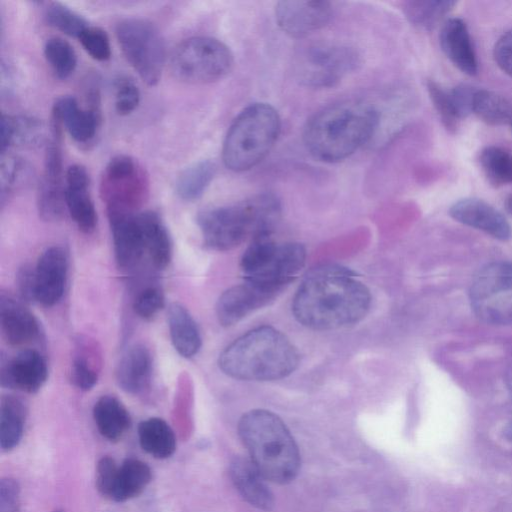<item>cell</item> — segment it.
<instances>
[{
	"mask_svg": "<svg viewBox=\"0 0 512 512\" xmlns=\"http://www.w3.org/2000/svg\"><path fill=\"white\" fill-rule=\"evenodd\" d=\"M370 304V291L355 272L324 264L306 274L294 295L292 312L308 328L333 330L361 321Z\"/></svg>",
	"mask_w": 512,
	"mask_h": 512,
	"instance_id": "6da1fadb",
	"label": "cell"
},
{
	"mask_svg": "<svg viewBox=\"0 0 512 512\" xmlns=\"http://www.w3.org/2000/svg\"><path fill=\"white\" fill-rule=\"evenodd\" d=\"M379 123L380 113L370 102L342 100L321 109L307 121L303 141L315 159L338 162L366 144Z\"/></svg>",
	"mask_w": 512,
	"mask_h": 512,
	"instance_id": "7a4b0ae2",
	"label": "cell"
},
{
	"mask_svg": "<svg viewBox=\"0 0 512 512\" xmlns=\"http://www.w3.org/2000/svg\"><path fill=\"white\" fill-rule=\"evenodd\" d=\"M300 355L290 339L272 326H259L241 335L219 355L226 375L248 381H273L289 376Z\"/></svg>",
	"mask_w": 512,
	"mask_h": 512,
	"instance_id": "3957f363",
	"label": "cell"
},
{
	"mask_svg": "<svg viewBox=\"0 0 512 512\" xmlns=\"http://www.w3.org/2000/svg\"><path fill=\"white\" fill-rule=\"evenodd\" d=\"M280 214L277 197L262 193L235 204L202 210L197 224L207 248L228 251L247 239L272 235Z\"/></svg>",
	"mask_w": 512,
	"mask_h": 512,
	"instance_id": "277c9868",
	"label": "cell"
},
{
	"mask_svg": "<svg viewBox=\"0 0 512 512\" xmlns=\"http://www.w3.org/2000/svg\"><path fill=\"white\" fill-rule=\"evenodd\" d=\"M238 433L251 461L266 480L286 484L295 479L300 468L298 446L276 414L250 410L240 418Z\"/></svg>",
	"mask_w": 512,
	"mask_h": 512,
	"instance_id": "5b68a950",
	"label": "cell"
},
{
	"mask_svg": "<svg viewBox=\"0 0 512 512\" xmlns=\"http://www.w3.org/2000/svg\"><path fill=\"white\" fill-rule=\"evenodd\" d=\"M280 129V117L273 106L267 103L247 106L234 119L223 142L225 166L235 172L256 166L274 146Z\"/></svg>",
	"mask_w": 512,
	"mask_h": 512,
	"instance_id": "8992f818",
	"label": "cell"
},
{
	"mask_svg": "<svg viewBox=\"0 0 512 512\" xmlns=\"http://www.w3.org/2000/svg\"><path fill=\"white\" fill-rule=\"evenodd\" d=\"M233 54L220 40L195 36L182 41L170 59L172 74L189 84H207L225 77L233 66Z\"/></svg>",
	"mask_w": 512,
	"mask_h": 512,
	"instance_id": "52a82bcc",
	"label": "cell"
},
{
	"mask_svg": "<svg viewBox=\"0 0 512 512\" xmlns=\"http://www.w3.org/2000/svg\"><path fill=\"white\" fill-rule=\"evenodd\" d=\"M118 44L132 68L148 85H156L166 62V47L159 29L142 18H126L116 26Z\"/></svg>",
	"mask_w": 512,
	"mask_h": 512,
	"instance_id": "ba28073f",
	"label": "cell"
},
{
	"mask_svg": "<svg viewBox=\"0 0 512 512\" xmlns=\"http://www.w3.org/2000/svg\"><path fill=\"white\" fill-rule=\"evenodd\" d=\"M470 302L485 323H512V264L493 262L479 270L470 288Z\"/></svg>",
	"mask_w": 512,
	"mask_h": 512,
	"instance_id": "9c48e42d",
	"label": "cell"
},
{
	"mask_svg": "<svg viewBox=\"0 0 512 512\" xmlns=\"http://www.w3.org/2000/svg\"><path fill=\"white\" fill-rule=\"evenodd\" d=\"M359 57L346 45L318 42L304 47L295 60V72L306 86L331 87L354 71Z\"/></svg>",
	"mask_w": 512,
	"mask_h": 512,
	"instance_id": "30bf717a",
	"label": "cell"
},
{
	"mask_svg": "<svg viewBox=\"0 0 512 512\" xmlns=\"http://www.w3.org/2000/svg\"><path fill=\"white\" fill-rule=\"evenodd\" d=\"M148 178L141 165L128 155H117L106 165L100 193L107 213H135L148 195Z\"/></svg>",
	"mask_w": 512,
	"mask_h": 512,
	"instance_id": "8fae6325",
	"label": "cell"
},
{
	"mask_svg": "<svg viewBox=\"0 0 512 512\" xmlns=\"http://www.w3.org/2000/svg\"><path fill=\"white\" fill-rule=\"evenodd\" d=\"M52 136L47 144L43 173L37 190L38 213L47 222L60 220L67 210L60 137Z\"/></svg>",
	"mask_w": 512,
	"mask_h": 512,
	"instance_id": "7c38bea8",
	"label": "cell"
},
{
	"mask_svg": "<svg viewBox=\"0 0 512 512\" xmlns=\"http://www.w3.org/2000/svg\"><path fill=\"white\" fill-rule=\"evenodd\" d=\"M281 291L264 283L244 279L243 283L221 294L216 304L217 319L223 327L232 326L269 304Z\"/></svg>",
	"mask_w": 512,
	"mask_h": 512,
	"instance_id": "4fadbf2b",
	"label": "cell"
},
{
	"mask_svg": "<svg viewBox=\"0 0 512 512\" xmlns=\"http://www.w3.org/2000/svg\"><path fill=\"white\" fill-rule=\"evenodd\" d=\"M329 2L320 0H285L275 6L278 26L292 37H305L323 28L332 18Z\"/></svg>",
	"mask_w": 512,
	"mask_h": 512,
	"instance_id": "5bb4252c",
	"label": "cell"
},
{
	"mask_svg": "<svg viewBox=\"0 0 512 512\" xmlns=\"http://www.w3.org/2000/svg\"><path fill=\"white\" fill-rule=\"evenodd\" d=\"M35 271V299L51 307L62 298L68 276V255L60 246H51L42 252Z\"/></svg>",
	"mask_w": 512,
	"mask_h": 512,
	"instance_id": "9a60e30c",
	"label": "cell"
},
{
	"mask_svg": "<svg viewBox=\"0 0 512 512\" xmlns=\"http://www.w3.org/2000/svg\"><path fill=\"white\" fill-rule=\"evenodd\" d=\"M48 366L37 350L25 349L9 360H2L1 385L26 393H36L46 382Z\"/></svg>",
	"mask_w": 512,
	"mask_h": 512,
	"instance_id": "2e32d148",
	"label": "cell"
},
{
	"mask_svg": "<svg viewBox=\"0 0 512 512\" xmlns=\"http://www.w3.org/2000/svg\"><path fill=\"white\" fill-rule=\"evenodd\" d=\"M107 215L116 263L120 269L130 270L139 263L146 251L139 212Z\"/></svg>",
	"mask_w": 512,
	"mask_h": 512,
	"instance_id": "e0dca14e",
	"label": "cell"
},
{
	"mask_svg": "<svg viewBox=\"0 0 512 512\" xmlns=\"http://www.w3.org/2000/svg\"><path fill=\"white\" fill-rule=\"evenodd\" d=\"M100 115L97 106L82 108L77 99L63 96L52 107V132L61 133L65 128L69 135L79 143L89 142L96 135Z\"/></svg>",
	"mask_w": 512,
	"mask_h": 512,
	"instance_id": "ac0fdd59",
	"label": "cell"
},
{
	"mask_svg": "<svg viewBox=\"0 0 512 512\" xmlns=\"http://www.w3.org/2000/svg\"><path fill=\"white\" fill-rule=\"evenodd\" d=\"M66 209L78 229L92 233L97 226V213L90 195V177L79 164L70 166L65 175Z\"/></svg>",
	"mask_w": 512,
	"mask_h": 512,
	"instance_id": "d6986e66",
	"label": "cell"
},
{
	"mask_svg": "<svg viewBox=\"0 0 512 512\" xmlns=\"http://www.w3.org/2000/svg\"><path fill=\"white\" fill-rule=\"evenodd\" d=\"M449 213L456 221L499 240H507L511 236V228L506 218L483 200L461 199L450 207Z\"/></svg>",
	"mask_w": 512,
	"mask_h": 512,
	"instance_id": "ffe728a7",
	"label": "cell"
},
{
	"mask_svg": "<svg viewBox=\"0 0 512 512\" xmlns=\"http://www.w3.org/2000/svg\"><path fill=\"white\" fill-rule=\"evenodd\" d=\"M0 325L2 336L11 346H22L40 336L39 322L20 301L2 293L0 296Z\"/></svg>",
	"mask_w": 512,
	"mask_h": 512,
	"instance_id": "44dd1931",
	"label": "cell"
},
{
	"mask_svg": "<svg viewBox=\"0 0 512 512\" xmlns=\"http://www.w3.org/2000/svg\"><path fill=\"white\" fill-rule=\"evenodd\" d=\"M230 478L242 498L251 506L270 511L274 506L273 493L251 459L236 457L229 468Z\"/></svg>",
	"mask_w": 512,
	"mask_h": 512,
	"instance_id": "7402d4cb",
	"label": "cell"
},
{
	"mask_svg": "<svg viewBox=\"0 0 512 512\" xmlns=\"http://www.w3.org/2000/svg\"><path fill=\"white\" fill-rule=\"evenodd\" d=\"M153 359L150 350L143 344L130 346L122 355L116 370V379L126 393H143L151 384Z\"/></svg>",
	"mask_w": 512,
	"mask_h": 512,
	"instance_id": "603a6c76",
	"label": "cell"
},
{
	"mask_svg": "<svg viewBox=\"0 0 512 512\" xmlns=\"http://www.w3.org/2000/svg\"><path fill=\"white\" fill-rule=\"evenodd\" d=\"M440 45L445 55L462 72L475 75L478 62L465 22L459 18L444 21L440 31Z\"/></svg>",
	"mask_w": 512,
	"mask_h": 512,
	"instance_id": "cb8c5ba5",
	"label": "cell"
},
{
	"mask_svg": "<svg viewBox=\"0 0 512 512\" xmlns=\"http://www.w3.org/2000/svg\"><path fill=\"white\" fill-rule=\"evenodd\" d=\"M170 338L175 350L184 358L195 356L202 345V338L189 311L180 303L173 302L167 309Z\"/></svg>",
	"mask_w": 512,
	"mask_h": 512,
	"instance_id": "d4e9b609",
	"label": "cell"
},
{
	"mask_svg": "<svg viewBox=\"0 0 512 512\" xmlns=\"http://www.w3.org/2000/svg\"><path fill=\"white\" fill-rule=\"evenodd\" d=\"M102 367V353L94 339L79 336L71 363V380L83 391L91 390L97 383Z\"/></svg>",
	"mask_w": 512,
	"mask_h": 512,
	"instance_id": "484cf974",
	"label": "cell"
},
{
	"mask_svg": "<svg viewBox=\"0 0 512 512\" xmlns=\"http://www.w3.org/2000/svg\"><path fill=\"white\" fill-rule=\"evenodd\" d=\"M145 250L152 264L160 270L169 266L173 246L170 234L161 217L154 211L139 212Z\"/></svg>",
	"mask_w": 512,
	"mask_h": 512,
	"instance_id": "4316f807",
	"label": "cell"
},
{
	"mask_svg": "<svg viewBox=\"0 0 512 512\" xmlns=\"http://www.w3.org/2000/svg\"><path fill=\"white\" fill-rule=\"evenodd\" d=\"M93 419L99 433L109 441L121 439L131 424L128 410L112 395H103L95 402Z\"/></svg>",
	"mask_w": 512,
	"mask_h": 512,
	"instance_id": "83f0119b",
	"label": "cell"
},
{
	"mask_svg": "<svg viewBox=\"0 0 512 512\" xmlns=\"http://www.w3.org/2000/svg\"><path fill=\"white\" fill-rule=\"evenodd\" d=\"M138 439L141 448L157 459L172 456L176 449L173 429L165 420L158 417H151L139 423Z\"/></svg>",
	"mask_w": 512,
	"mask_h": 512,
	"instance_id": "f1b7e54d",
	"label": "cell"
},
{
	"mask_svg": "<svg viewBox=\"0 0 512 512\" xmlns=\"http://www.w3.org/2000/svg\"><path fill=\"white\" fill-rule=\"evenodd\" d=\"M44 127L37 119L27 116L2 115L1 152L13 146H32L40 143Z\"/></svg>",
	"mask_w": 512,
	"mask_h": 512,
	"instance_id": "f546056e",
	"label": "cell"
},
{
	"mask_svg": "<svg viewBox=\"0 0 512 512\" xmlns=\"http://www.w3.org/2000/svg\"><path fill=\"white\" fill-rule=\"evenodd\" d=\"M151 476V469L145 462L126 459L118 467L111 500L124 502L139 495L149 484Z\"/></svg>",
	"mask_w": 512,
	"mask_h": 512,
	"instance_id": "4dcf8cb0",
	"label": "cell"
},
{
	"mask_svg": "<svg viewBox=\"0 0 512 512\" xmlns=\"http://www.w3.org/2000/svg\"><path fill=\"white\" fill-rule=\"evenodd\" d=\"M26 419L23 401L13 395L2 397L0 404V447L3 451L14 449L20 442Z\"/></svg>",
	"mask_w": 512,
	"mask_h": 512,
	"instance_id": "1f68e13d",
	"label": "cell"
},
{
	"mask_svg": "<svg viewBox=\"0 0 512 512\" xmlns=\"http://www.w3.org/2000/svg\"><path fill=\"white\" fill-rule=\"evenodd\" d=\"M216 173L210 160L196 162L183 170L175 182V192L184 201H195L205 192Z\"/></svg>",
	"mask_w": 512,
	"mask_h": 512,
	"instance_id": "d6a6232c",
	"label": "cell"
},
{
	"mask_svg": "<svg viewBox=\"0 0 512 512\" xmlns=\"http://www.w3.org/2000/svg\"><path fill=\"white\" fill-rule=\"evenodd\" d=\"M472 112L492 125L512 124V104L506 98L488 90H476Z\"/></svg>",
	"mask_w": 512,
	"mask_h": 512,
	"instance_id": "836d02e7",
	"label": "cell"
},
{
	"mask_svg": "<svg viewBox=\"0 0 512 512\" xmlns=\"http://www.w3.org/2000/svg\"><path fill=\"white\" fill-rule=\"evenodd\" d=\"M454 5V1H410L405 4L404 12L414 25L430 29L436 26Z\"/></svg>",
	"mask_w": 512,
	"mask_h": 512,
	"instance_id": "e575fe53",
	"label": "cell"
},
{
	"mask_svg": "<svg viewBox=\"0 0 512 512\" xmlns=\"http://www.w3.org/2000/svg\"><path fill=\"white\" fill-rule=\"evenodd\" d=\"M480 164L488 181L494 186L512 182V155L496 146L481 151Z\"/></svg>",
	"mask_w": 512,
	"mask_h": 512,
	"instance_id": "d590c367",
	"label": "cell"
},
{
	"mask_svg": "<svg viewBox=\"0 0 512 512\" xmlns=\"http://www.w3.org/2000/svg\"><path fill=\"white\" fill-rule=\"evenodd\" d=\"M44 56L55 75L60 79L68 78L77 66V54L69 42L59 37L47 39Z\"/></svg>",
	"mask_w": 512,
	"mask_h": 512,
	"instance_id": "8d00e7d4",
	"label": "cell"
},
{
	"mask_svg": "<svg viewBox=\"0 0 512 512\" xmlns=\"http://www.w3.org/2000/svg\"><path fill=\"white\" fill-rule=\"evenodd\" d=\"M29 176V167L21 158L7 152L1 153L0 199L2 206L17 188L22 187Z\"/></svg>",
	"mask_w": 512,
	"mask_h": 512,
	"instance_id": "74e56055",
	"label": "cell"
},
{
	"mask_svg": "<svg viewBox=\"0 0 512 512\" xmlns=\"http://www.w3.org/2000/svg\"><path fill=\"white\" fill-rule=\"evenodd\" d=\"M45 17L50 26L77 39L90 26L80 14L57 2L48 6Z\"/></svg>",
	"mask_w": 512,
	"mask_h": 512,
	"instance_id": "f35d334b",
	"label": "cell"
},
{
	"mask_svg": "<svg viewBox=\"0 0 512 512\" xmlns=\"http://www.w3.org/2000/svg\"><path fill=\"white\" fill-rule=\"evenodd\" d=\"M114 92L115 109L119 115H129L139 105L140 90L132 78L119 75L114 81Z\"/></svg>",
	"mask_w": 512,
	"mask_h": 512,
	"instance_id": "ab89813d",
	"label": "cell"
},
{
	"mask_svg": "<svg viewBox=\"0 0 512 512\" xmlns=\"http://www.w3.org/2000/svg\"><path fill=\"white\" fill-rule=\"evenodd\" d=\"M165 299L162 290L155 285L140 290L134 301L133 310L143 320H150L164 307Z\"/></svg>",
	"mask_w": 512,
	"mask_h": 512,
	"instance_id": "60d3db41",
	"label": "cell"
},
{
	"mask_svg": "<svg viewBox=\"0 0 512 512\" xmlns=\"http://www.w3.org/2000/svg\"><path fill=\"white\" fill-rule=\"evenodd\" d=\"M84 50L97 61H106L111 57V46L107 33L95 26H89L79 37Z\"/></svg>",
	"mask_w": 512,
	"mask_h": 512,
	"instance_id": "b9f144b4",
	"label": "cell"
},
{
	"mask_svg": "<svg viewBox=\"0 0 512 512\" xmlns=\"http://www.w3.org/2000/svg\"><path fill=\"white\" fill-rule=\"evenodd\" d=\"M427 88L433 105L437 110L444 126L448 130L454 131L457 127L459 118L454 111L449 91L443 89L433 80H429L427 82Z\"/></svg>",
	"mask_w": 512,
	"mask_h": 512,
	"instance_id": "7bdbcfd3",
	"label": "cell"
},
{
	"mask_svg": "<svg viewBox=\"0 0 512 512\" xmlns=\"http://www.w3.org/2000/svg\"><path fill=\"white\" fill-rule=\"evenodd\" d=\"M118 467L114 459L108 456L98 461L95 474L96 488L102 496L111 499Z\"/></svg>",
	"mask_w": 512,
	"mask_h": 512,
	"instance_id": "ee69618b",
	"label": "cell"
},
{
	"mask_svg": "<svg viewBox=\"0 0 512 512\" xmlns=\"http://www.w3.org/2000/svg\"><path fill=\"white\" fill-rule=\"evenodd\" d=\"M476 90L469 85L462 84L449 91L454 111L459 119L468 116L472 112Z\"/></svg>",
	"mask_w": 512,
	"mask_h": 512,
	"instance_id": "f6af8a7d",
	"label": "cell"
},
{
	"mask_svg": "<svg viewBox=\"0 0 512 512\" xmlns=\"http://www.w3.org/2000/svg\"><path fill=\"white\" fill-rule=\"evenodd\" d=\"M20 487L12 478L0 481V512H19Z\"/></svg>",
	"mask_w": 512,
	"mask_h": 512,
	"instance_id": "bcb514c9",
	"label": "cell"
},
{
	"mask_svg": "<svg viewBox=\"0 0 512 512\" xmlns=\"http://www.w3.org/2000/svg\"><path fill=\"white\" fill-rule=\"evenodd\" d=\"M497 65L512 77V29L503 34L494 47Z\"/></svg>",
	"mask_w": 512,
	"mask_h": 512,
	"instance_id": "7dc6e473",
	"label": "cell"
},
{
	"mask_svg": "<svg viewBox=\"0 0 512 512\" xmlns=\"http://www.w3.org/2000/svg\"><path fill=\"white\" fill-rule=\"evenodd\" d=\"M16 284L20 296L27 302L36 301L35 299V271L25 264L19 268L16 275Z\"/></svg>",
	"mask_w": 512,
	"mask_h": 512,
	"instance_id": "c3c4849f",
	"label": "cell"
},
{
	"mask_svg": "<svg viewBox=\"0 0 512 512\" xmlns=\"http://www.w3.org/2000/svg\"><path fill=\"white\" fill-rule=\"evenodd\" d=\"M504 434L507 440L512 442V416L507 421L505 428H504Z\"/></svg>",
	"mask_w": 512,
	"mask_h": 512,
	"instance_id": "681fc988",
	"label": "cell"
},
{
	"mask_svg": "<svg viewBox=\"0 0 512 512\" xmlns=\"http://www.w3.org/2000/svg\"><path fill=\"white\" fill-rule=\"evenodd\" d=\"M505 207L508 213L512 214V195L506 199Z\"/></svg>",
	"mask_w": 512,
	"mask_h": 512,
	"instance_id": "f907efd6",
	"label": "cell"
},
{
	"mask_svg": "<svg viewBox=\"0 0 512 512\" xmlns=\"http://www.w3.org/2000/svg\"><path fill=\"white\" fill-rule=\"evenodd\" d=\"M54 512H64V511H62V510H56V511H54Z\"/></svg>",
	"mask_w": 512,
	"mask_h": 512,
	"instance_id": "816d5d0a",
	"label": "cell"
}]
</instances>
